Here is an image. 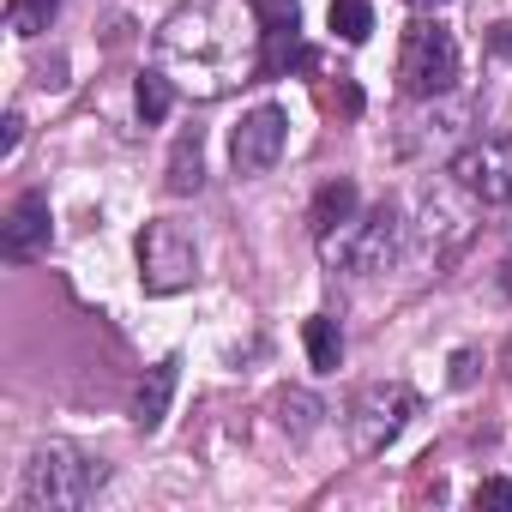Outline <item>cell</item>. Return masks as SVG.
Listing matches in <instances>:
<instances>
[{"label":"cell","mask_w":512,"mask_h":512,"mask_svg":"<svg viewBox=\"0 0 512 512\" xmlns=\"http://www.w3.org/2000/svg\"><path fill=\"white\" fill-rule=\"evenodd\" d=\"M103 476H109V470H103L97 458H85V452L67 446V440H49V446H37L31 464H25L19 506H31V512H73V506L97 500Z\"/></svg>","instance_id":"cell-1"},{"label":"cell","mask_w":512,"mask_h":512,"mask_svg":"<svg viewBox=\"0 0 512 512\" xmlns=\"http://www.w3.org/2000/svg\"><path fill=\"white\" fill-rule=\"evenodd\" d=\"M398 235H404V217H398L392 199H380L374 211H356L350 223H338L332 235H320V260L338 266V272L368 278V272H380L398 253Z\"/></svg>","instance_id":"cell-2"},{"label":"cell","mask_w":512,"mask_h":512,"mask_svg":"<svg viewBox=\"0 0 512 512\" xmlns=\"http://www.w3.org/2000/svg\"><path fill=\"white\" fill-rule=\"evenodd\" d=\"M398 79L410 97H446L458 85V43L446 25L434 19H416L404 31V49H398Z\"/></svg>","instance_id":"cell-3"},{"label":"cell","mask_w":512,"mask_h":512,"mask_svg":"<svg viewBox=\"0 0 512 512\" xmlns=\"http://www.w3.org/2000/svg\"><path fill=\"white\" fill-rule=\"evenodd\" d=\"M193 278H199V247H193V235L181 223H169V217L145 223L139 229V284L151 296H175Z\"/></svg>","instance_id":"cell-4"},{"label":"cell","mask_w":512,"mask_h":512,"mask_svg":"<svg viewBox=\"0 0 512 512\" xmlns=\"http://www.w3.org/2000/svg\"><path fill=\"white\" fill-rule=\"evenodd\" d=\"M410 416H416V392H410L404 380H374V386H362L356 404H350V446H356V452H386V446L404 434Z\"/></svg>","instance_id":"cell-5"},{"label":"cell","mask_w":512,"mask_h":512,"mask_svg":"<svg viewBox=\"0 0 512 512\" xmlns=\"http://www.w3.org/2000/svg\"><path fill=\"white\" fill-rule=\"evenodd\" d=\"M452 187L482 205H512V139H476L452 157Z\"/></svg>","instance_id":"cell-6"},{"label":"cell","mask_w":512,"mask_h":512,"mask_svg":"<svg viewBox=\"0 0 512 512\" xmlns=\"http://www.w3.org/2000/svg\"><path fill=\"white\" fill-rule=\"evenodd\" d=\"M284 139H290V115L278 103H260V109H247L229 133V163L235 175H266L278 157H284Z\"/></svg>","instance_id":"cell-7"},{"label":"cell","mask_w":512,"mask_h":512,"mask_svg":"<svg viewBox=\"0 0 512 512\" xmlns=\"http://www.w3.org/2000/svg\"><path fill=\"white\" fill-rule=\"evenodd\" d=\"M49 247V193H19L7 223H0V253L7 260H37V253Z\"/></svg>","instance_id":"cell-8"},{"label":"cell","mask_w":512,"mask_h":512,"mask_svg":"<svg viewBox=\"0 0 512 512\" xmlns=\"http://www.w3.org/2000/svg\"><path fill=\"white\" fill-rule=\"evenodd\" d=\"M175 380H181V362H175V356H163L157 368H145V380H139V392H133V422H139L145 434L163 428L169 398H175Z\"/></svg>","instance_id":"cell-9"},{"label":"cell","mask_w":512,"mask_h":512,"mask_svg":"<svg viewBox=\"0 0 512 512\" xmlns=\"http://www.w3.org/2000/svg\"><path fill=\"white\" fill-rule=\"evenodd\" d=\"M356 211H362V193H356V181H344V175H338V181H326V187L314 193V205H308L314 241H320V235H332L338 223H350Z\"/></svg>","instance_id":"cell-10"},{"label":"cell","mask_w":512,"mask_h":512,"mask_svg":"<svg viewBox=\"0 0 512 512\" xmlns=\"http://www.w3.org/2000/svg\"><path fill=\"white\" fill-rule=\"evenodd\" d=\"M260 37H266V55H260V73H266V79H284L290 67L308 73V67L320 61V55L302 43V31H260Z\"/></svg>","instance_id":"cell-11"},{"label":"cell","mask_w":512,"mask_h":512,"mask_svg":"<svg viewBox=\"0 0 512 512\" xmlns=\"http://www.w3.org/2000/svg\"><path fill=\"white\" fill-rule=\"evenodd\" d=\"M199 181H205V139H199V127L193 133H181L175 139V151H169V193L175 199H187V193H199Z\"/></svg>","instance_id":"cell-12"},{"label":"cell","mask_w":512,"mask_h":512,"mask_svg":"<svg viewBox=\"0 0 512 512\" xmlns=\"http://www.w3.org/2000/svg\"><path fill=\"white\" fill-rule=\"evenodd\" d=\"M302 338H308V362H314L320 374H332V368L344 362V332H338V320H332V314H314Z\"/></svg>","instance_id":"cell-13"},{"label":"cell","mask_w":512,"mask_h":512,"mask_svg":"<svg viewBox=\"0 0 512 512\" xmlns=\"http://www.w3.org/2000/svg\"><path fill=\"white\" fill-rule=\"evenodd\" d=\"M332 31L344 37V43H368L374 37V7H368V0H332Z\"/></svg>","instance_id":"cell-14"},{"label":"cell","mask_w":512,"mask_h":512,"mask_svg":"<svg viewBox=\"0 0 512 512\" xmlns=\"http://www.w3.org/2000/svg\"><path fill=\"white\" fill-rule=\"evenodd\" d=\"M55 13H61V0H7V25L19 37H43L55 25Z\"/></svg>","instance_id":"cell-15"},{"label":"cell","mask_w":512,"mask_h":512,"mask_svg":"<svg viewBox=\"0 0 512 512\" xmlns=\"http://www.w3.org/2000/svg\"><path fill=\"white\" fill-rule=\"evenodd\" d=\"M133 97H139V121H145V127H157V121L175 109V91H169L163 73H139V91H133Z\"/></svg>","instance_id":"cell-16"},{"label":"cell","mask_w":512,"mask_h":512,"mask_svg":"<svg viewBox=\"0 0 512 512\" xmlns=\"http://www.w3.org/2000/svg\"><path fill=\"white\" fill-rule=\"evenodd\" d=\"M314 416H320V404H314V398H302V392H284V398H278V422H284L290 434H308V428H314Z\"/></svg>","instance_id":"cell-17"},{"label":"cell","mask_w":512,"mask_h":512,"mask_svg":"<svg viewBox=\"0 0 512 512\" xmlns=\"http://www.w3.org/2000/svg\"><path fill=\"white\" fill-rule=\"evenodd\" d=\"M253 13H260V31H302L296 0H253Z\"/></svg>","instance_id":"cell-18"},{"label":"cell","mask_w":512,"mask_h":512,"mask_svg":"<svg viewBox=\"0 0 512 512\" xmlns=\"http://www.w3.org/2000/svg\"><path fill=\"white\" fill-rule=\"evenodd\" d=\"M476 506H500V512H512V482H482V488H476Z\"/></svg>","instance_id":"cell-19"},{"label":"cell","mask_w":512,"mask_h":512,"mask_svg":"<svg viewBox=\"0 0 512 512\" xmlns=\"http://www.w3.org/2000/svg\"><path fill=\"white\" fill-rule=\"evenodd\" d=\"M19 139H25V115H7V121H0V157H13Z\"/></svg>","instance_id":"cell-20"},{"label":"cell","mask_w":512,"mask_h":512,"mask_svg":"<svg viewBox=\"0 0 512 512\" xmlns=\"http://www.w3.org/2000/svg\"><path fill=\"white\" fill-rule=\"evenodd\" d=\"M404 7H416V13H434V7H446V0H404Z\"/></svg>","instance_id":"cell-21"},{"label":"cell","mask_w":512,"mask_h":512,"mask_svg":"<svg viewBox=\"0 0 512 512\" xmlns=\"http://www.w3.org/2000/svg\"><path fill=\"white\" fill-rule=\"evenodd\" d=\"M506 374H512V344H506Z\"/></svg>","instance_id":"cell-22"}]
</instances>
